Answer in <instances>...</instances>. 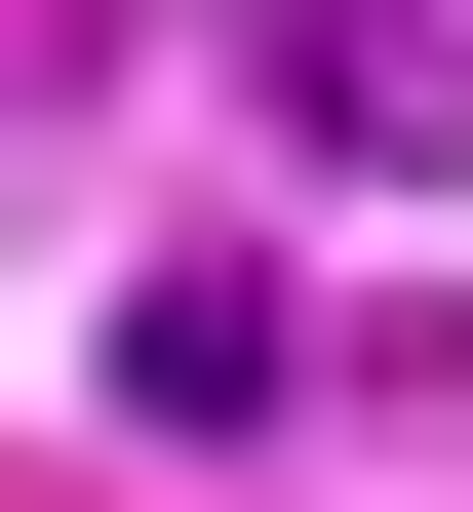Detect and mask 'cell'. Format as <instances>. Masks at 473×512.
<instances>
[{"label":"cell","instance_id":"1","mask_svg":"<svg viewBox=\"0 0 473 512\" xmlns=\"http://www.w3.org/2000/svg\"><path fill=\"white\" fill-rule=\"evenodd\" d=\"M237 119L355 158V197H434V158H473V0H237Z\"/></svg>","mask_w":473,"mask_h":512},{"label":"cell","instance_id":"2","mask_svg":"<svg viewBox=\"0 0 473 512\" xmlns=\"http://www.w3.org/2000/svg\"><path fill=\"white\" fill-rule=\"evenodd\" d=\"M119 434H276V276H237V237L119 276Z\"/></svg>","mask_w":473,"mask_h":512}]
</instances>
